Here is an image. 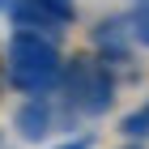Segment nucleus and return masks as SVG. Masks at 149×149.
<instances>
[{"label": "nucleus", "mask_w": 149, "mask_h": 149, "mask_svg": "<svg viewBox=\"0 0 149 149\" xmlns=\"http://www.w3.org/2000/svg\"><path fill=\"white\" fill-rule=\"evenodd\" d=\"M13 128L26 141H43L51 132V102H47V94H30V102H22L17 115H13Z\"/></svg>", "instance_id": "obj_4"}, {"label": "nucleus", "mask_w": 149, "mask_h": 149, "mask_svg": "<svg viewBox=\"0 0 149 149\" xmlns=\"http://www.w3.org/2000/svg\"><path fill=\"white\" fill-rule=\"evenodd\" d=\"M64 81V60L56 51V38L38 30H17L9 43V85L22 94H51Z\"/></svg>", "instance_id": "obj_1"}, {"label": "nucleus", "mask_w": 149, "mask_h": 149, "mask_svg": "<svg viewBox=\"0 0 149 149\" xmlns=\"http://www.w3.org/2000/svg\"><path fill=\"white\" fill-rule=\"evenodd\" d=\"M119 132H124L128 141H145V136H149V102H145V107H136V111L128 115L124 124H119Z\"/></svg>", "instance_id": "obj_5"}, {"label": "nucleus", "mask_w": 149, "mask_h": 149, "mask_svg": "<svg viewBox=\"0 0 149 149\" xmlns=\"http://www.w3.org/2000/svg\"><path fill=\"white\" fill-rule=\"evenodd\" d=\"M64 94H68V107L77 115H102L111 107L115 81L107 72V64H94V60H72V68L64 72Z\"/></svg>", "instance_id": "obj_2"}, {"label": "nucleus", "mask_w": 149, "mask_h": 149, "mask_svg": "<svg viewBox=\"0 0 149 149\" xmlns=\"http://www.w3.org/2000/svg\"><path fill=\"white\" fill-rule=\"evenodd\" d=\"M141 43H149V17H145V26H141Z\"/></svg>", "instance_id": "obj_7"}, {"label": "nucleus", "mask_w": 149, "mask_h": 149, "mask_svg": "<svg viewBox=\"0 0 149 149\" xmlns=\"http://www.w3.org/2000/svg\"><path fill=\"white\" fill-rule=\"evenodd\" d=\"M72 0H9V17L17 30H38V34L56 38L72 22Z\"/></svg>", "instance_id": "obj_3"}, {"label": "nucleus", "mask_w": 149, "mask_h": 149, "mask_svg": "<svg viewBox=\"0 0 149 149\" xmlns=\"http://www.w3.org/2000/svg\"><path fill=\"white\" fill-rule=\"evenodd\" d=\"M94 145V136H77V141H64V145H56V149H90Z\"/></svg>", "instance_id": "obj_6"}]
</instances>
